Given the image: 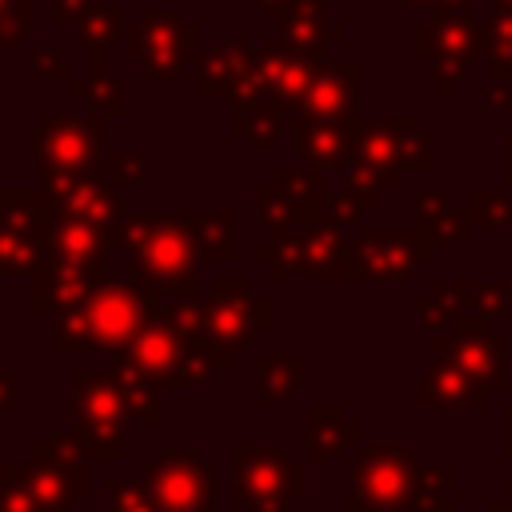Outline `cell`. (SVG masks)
<instances>
[{"mask_svg": "<svg viewBox=\"0 0 512 512\" xmlns=\"http://www.w3.org/2000/svg\"><path fill=\"white\" fill-rule=\"evenodd\" d=\"M200 212L180 208V212H124L116 244L128 248L124 280L144 292L148 300L164 296H196V232Z\"/></svg>", "mask_w": 512, "mask_h": 512, "instance_id": "cell-1", "label": "cell"}, {"mask_svg": "<svg viewBox=\"0 0 512 512\" xmlns=\"http://www.w3.org/2000/svg\"><path fill=\"white\" fill-rule=\"evenodd\" d=\"M152 312V300L144 292H136L128 280H100L88 288V296L60 312L56 320H48L52 328V352L64 356V352H116L124 348L136 328L148 320Z\"/></svg>", "mask_w": 512, "mask_h": 512, "instance_id": "cell-2", "label": "cell"}, {"mask_svg": "<svg viewBox=\"0 0 512 512\" xmlns=\"http://www.w3.org/2000/svg\"><path fill=\"white\" fill-rule=\"evenodd\" d=\"M20 484L44 512H72L88 496V452L76 428H60L56 436L32 448V460L20 468Z\"/></svg>", "mask_w": 512, "mask_h": 512, "instance_id": "cell-3", "label": "cell"}, {"mask_svg": "<svg viewBox=\"0 0 512 512\" xmlns=\"http://www.w3.org/2000/svg\"><path fill=\"white\" fill-rule=\"evenodd\" d=\"M232 476V512H284L296 496H304V464H296L284 448L240 440L232 448Z\"/></svg>", "mask_w": 512, "mask_h": 512, "instance_id": "cell-4", "label": "cell"}, {"mask_svg": "<svg viewBox=\"0 0 512 512\" xmlns=\"http://www.w3.org/2000/svg\"><path fill=\"white\" fill-rule=\"evenodd\" d=\"M72 416L80 444L88 460L96 464H116L124 460V392L116 384V372H72Z\"/></svg>", "mask_w": 512, "mask_h": 512, "instance_id": "cell-5", "label": "cell"}, {"mask_svg": "<svg viewBox=\"0 0 512 512\" xmlns=\"http://www.w3.org/2000/svg\"><path fill=\"white\" fill-rule=\"evenodd\" d=\"M196 40H200V28L192 20L176 12H148L144 20L124 28L120 48H124V60L140 64L148 80H176L180 64L200 56Z\"/></svg>", "mask_w": 512, "mask_h": 512, "instance_id": "cell-6", "label": "cell"}, {"mask_svg": "<svg viewBox=\"0 0 512 512\" xmlns=\"http://www.w3.org/2000/svg\"><path fill=\"white\" fill-rule=\"evenodd\" d=\"M268 328H272V304L264 296H256V288L248 280L220 276L212 284V296L200 300V332L224 352L248 348Z\"/></svg>", "mask_w": 512, "mask_h": 512, "instance_id": "cell-7", "label": "cell"}, {"mask_svg": "<svg viewBox=\"0 0 512 512\" xmlns=\"http://www.w3.org/2000/svg\"><path fill=\"white\" fill-rule=\"evenodd\" d=\"M104 140H108V116L92 112L84 120L76 116H48L36 124V160L44 176H88L96 164H104Z\"/></svg>", "mask_w": 512, "mask_h": 512, "instance_id": "cell-8", "label": "cell"}, {"mask_svg": "<svg viewBox=\"0 0 512 512\" xmlns=\"http://www.w3.org/2000/svg\"><path fill=\"white\" fill-rule=\"evenodd\" d=\"M216 464L192 448H168L148 464V496L156 512H212Z\"/></svg>", "mask_w": 512, "mask_h": 512, "instance_id": "cell-9", "label": "cell"}, {"mask_svg": "<svg viewBox=\"0 0 512 512\" xmlns=\"http://www.w3.org/2000/svg\"><path fill=\"white\" fill-rule=\"evenodd\" d=\"M40 196L52 212V220H84L92 228H100L112 244L124 220V200L120 192H112L100 176H44L40 180Z\"/></svg>", "mask_w": 512, "mask_h": 512, "instance_id": "cell-10", "label": "cell"}, {"mask_svg": "<svg viewBox=\"0 0 512 512\" xmlns=\"http://www.w3.org/2000/svg\"><path fill=\"white\" fill-rule=\"evenodd\" d=\"M256 220L268 228H296V224H316L320 204H324V184L320 176H296V172H272L268 188L252 192Z\"/></svg>", "mask_w": 512, "mask_h": 512, "instance_id": "cell-11", "label": "cell"}, {"mask_svg": "<svg viewBox=\"0 0 512 512\" xmlns=\"http://www.w3.org/2000/svg\"><path fill=\"white\" fill-rule=\"evenodd\" d=\"M252 260L268 264V272L276 280L284 276H332L336 268V240L332 232H288V228H276L272 240L264 244H252Z\"/></svg>", "mask_w": 512, "mask_h": 512, "instance_id": "cell-12", "label": "cell"}, {"mask_svg": "<svg viewBox=\"0 0 512 512\" xmlns=\"http://www.w3.org/2000/svg\"><path fill=\"white\" fill-rule=\"evenodd\" d=\"M108 236L84 220H52L44 232V256L68 260L76 268H84L96 284L108 280Z\"/></svg>", "mask_w": 512, "mask_h": 512, "instance_id": "cell-13", "label": "cell"}, {"mask_svg": "<svg viewBox=\"0 0 512 512\" xmlns=\"http://www.w3.org/2000/svg\"><path fill=\"white\" fill-rule=\"evenodd\" d=\"M256 52L248 44H212L196 56V96L200 100H232L244 76L252 72Z\"/></svg>", "mask_w": 512, "mask_h": 512, "instance_id": "cell-14", "label": "cell"}, {"mask_svg": "<svg viewBox=\"0 0 512 512\" xmlns=\"http://www.w3.org/2000/svg\"><path fill=\"white\" fill-rule=\"evenodd\" d=\"M32 284H36V292H32V312H36L40 320H56L60 312L76 308V304L88 296V288H92L96 280H92L84 268L68 264V260L44 256L40 272L32 276Z\"/></svg>", "mask_w": 512, "mask_h": 512, "instance_id": "cell-15", "label": "cell"}, {"mask_svg": "<svg viewBox=\"0 0 512 512\" xmlns=\"http://www.w3.org/2000/svg\"><path fill=\"white\" fill-rule=\"evenodd\" d=\"M272 24L280 32V44H288L292 52L300 56H312L320 52L324 40H336L340 32L324 24V12L316 0H284L272 8Z\"/></svg>", "mask_w": 512, "mask_h": 512, "instance_id": "cell-16", "label": "cell"}, {"mask_svg": "<svg viewBox=\"0 0 512 512\" xmlns=\"http://www.w3.org/2000/svg\"><path fill=\"white\" fill-rule=\"evenodd\" d=\"M352 108H356V68H320L316 64L296 112L332 120V116H348Z\"/></svg>", "mask_w": 512, "mask_h": 512, "instance_id": "cell-17", "label": "cell"}, {"mask_svg": "<svg viewBox=\"0 0 512 512\" xmlns=\"http://www.w3.org/2000/svg\"><path fill=\"white\" fill-rule=\"evenodd\" d=\"M252 372H256L252 404L256 408H272V404H284L300 388L304 356L300 352H256L252 356Z\"/></svg>", "mask_w": 512, "mask_h": 512, "instance_id": "cell-18", "label": "cell"}, {"mask_svg": "<svg viewBox=\"0 0 512 512\" xmlns=\"http://www.w3.org/2000/svg\"><path fill=\"white\" fill-rule=\"evenodd\" d=\"M200 264H232L236 260V212L224 204L216 212H200L192 232Z\"/></svg>", "mask_w": 512, "mask_h": 512, "instance_id": "cell-19", "label": "cell"}, {"mask_svg": "<svg viewBox=\"0 0 512 512\" xmlns=\"http://www.w3.org/2000/svg\"><path fill=\"white\" fill-rule=\"evenodd\" d=\"M88 56H92L88 80H72L68 92H72L76 100H84V104H88L92 112H100V116H120V112H124V88H120V80H112L108 68H104L108 48H88Z\"/></svg>", "mask_w": 512, "mask_h": 512, "instance_id": "cell-20", "label": "cell"}, {"mask_svg": "<svg viewBox=\"0 0 512 512\" xmlns=\"http://www.w3.org/2000/svg\"><path fill=\"white\" fill-rule=\"evenodd\" d=\"M112 372H116V384L124 392L128 420H136V424H160L164 420V404H160V392L164 388L156 380H148L144 372L128 368V364H112Z\"/></svg>", "mask_w": 512, "mask_h": 512, "instance_id": "cell-21", "label": "cell"}, {"mask_svg": "<svg viewBox=\"0 0 512 512\" xmlns=\"http://www.w3.org/2000/svg\"><path fill=\"white\" fill-rule=\"evenodd\" d=\"M0 224L44 236L52 224V212H48L40 188H0Z\"/></svg>", "mask_w": 512, "mask_h": 512, "instance_id": "cell-22", "label": "cell"}, {"mask_svg": "<svg viewBox=\"0 0 512 512\" xmlns=\"http://www.w3.org/2000/svg\"><path fill=\"white\" fill-rule=\"evenodd\" d=\"M44 264V236L0 224V276H36Z\"/></svg>", "mask_w": 512, "mask_h": 512, "instance_id": "cell-23", "label": "cell"}, {"mask_svg": "<svg viewBox=\"0 0 512 512\" xmlns=\"http://www.w3.org/2000/svg\"><path fill=\"white\" fill-rule=\"evenodd\" d=\"M72 28H76V40H80V44H88V48H108L112 40L124 36L128 16H124V8H116L112 0H96Z\"/></svg>", "mask_w": 512, "mask_h": 512, "instance_id": "cell-24", "label": "cell"}, {"mask_svg": "<svg viewBox=\"0 0 512 512\" xmlns=\"http://www.w3.org/2000/svg\"><path fill=\"white\" fill-rule=\"evenodd\" d=\"M348 440H356V428H344L336 408L308 412V460H324V456L340 452Z\"/></svg>", "mask_w": 512, "mask_h": 512, "instance_id": "cell-25", "label": "cell"}, {"mask_svg": "<svg viewBox=\"0 0 512 512\" xmlns=\"http://www.w3.org/2000/svg\"><path fill=\"white\" fill-rule=\"evenodd\" d=\"M100 180H104L112 192L136 188V184L144 180V156H140V152H112V156H104Z\"/></svg>", "mask_w": 512, "mask_h": 512, "instance_id": "cell-26", "label": "cell"}, {"mask_svg": "<svg viewBox=\"0 0 512 512\" xmlns=\"http://www.w3.org/2000/svg\"><path fill=\"white\" fill-rule=\"evenodd\" d=\"M36 20V0H0V44H24Z\"/></svg>", "mask_w": 512, "mask_h": 512, "instance_id": "cell-27", "label": "cell"}, {"mask_svg": "<svg viewBox=\"0 0 512 512\" xmlns=\"http://www.w3.org/2000/svg\"><path fill=\"white\" fill-rule=\"evenodd\" d=\"M104 496H108V512H156V504L148 496V484L140 488L136 480H108Z\"/></svg>", "mask_w": 512, "mask_h": 512, "instance_id": "cell-28", "label": "cell"}, {"mask_svg": "<svg viewBox=\"0 0 512 512\" xmlns=\"http://www.w3.org/2000/svg\"><path fill=\"white\" fill-rule=\"evenodd\" d=\"M0 512H44L36 500H32V492L16 480V484H8V488H0Z\"/></svg>", "mask_w": 512, "mask_h": 512, "instance_id": "cell-29", "label": "cell"}, {"mask_svg": "<svg viewBox=\"0 0 512 512\" xmlns=\"http://www.w3.org/2000/svg\"><path fill=\"white\" fill-rule=\"evenodd\" d=\"M96 0H52V24L64 28V24H76Z\"/></svg>", "mask_w": 512, "mask_h": 512, "instance_id": "cell-30", "label": "cell"}, {"mask_svg": "<svg viewBox=\"0 0 512 512\" xmlns=\"http://www.w3.org/2000/svg\"><path fill=\"white\" fill-rule=\"evenodd\" d=\"M32 72H36V76H60V80H68V76H72V64H68V60H52V56L40 48L36 60H32Z\"/></svg>", "mask_w": 512, "mask_h": 512, "instance_id": "cell-31", "label": "cell"}, {"mask_svg": "<svg viewBox=\"0 0 512 512\" xmlns=\"http://www.w3.org/2000/svg\"><path fill=\"white\" fill-rule=\"evenodd\" d=\"M16 404V372L0 368V412H8Z\"/></svg>", "mask_w": 512, "mask_h": 512, "instance_id": "cell-32", "label": "cell"}, {"mask_svg": "<svg viewBox=\"0 0 512 512\" xmlns=\"http://www.w3.org/2000/svg\"><path fill=\"white\" fill-rule=\"evenodd\" d=\"M16 480H20V468L0 456V488H8V484H16Z\"/></svg>", "mask_w": 512, "mask_h": 512, "instance_id": "cell-33", "label": "cell"}, {"mask_svg": "<svg viewBox=\"0 0 512 512\" xmlns=\"http://www.w3.org/2000/svg\"><path fill=\"white\" fill-rule=\"evenodd\" d=\"M260 4H268V8H276V4H284V0H260Z\"/></svg>", "mask_w": 512, "mask_h": 512, "instance_id": "cell-34", "label": "cell"}]
</instances>
